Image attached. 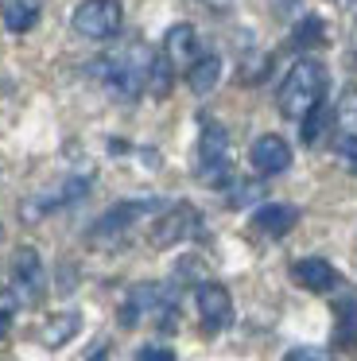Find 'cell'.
Returning <instances> with one entry per match:
<instances>
[{
	"mask_svg": "<svg viewBox=\"0 0 357 361\" xmlns=\"http://www.w3.org/2000/svg\"><path fill=\"white\" fill-rule=\"evenodd\" d=\"M338 152H341V159H346V164L357 171V136H341Z\"/></svg>",
	"mask_w": 357,
	"mask_h": 361,
	"instance_id": "cell-23",
	"label": "cell"
},
{
	"mask_svg": "<svg viewBox=\"0 0 357 361\" xmlns=\"http://www.w3.org/2000/svg\"><path fill=\"white\" fill-rule=\"evenodd\" d=\"M0 16H4V27L16 35L31 32L43 16V0H0Z\"/></svg>",
	"mask_w": 357,
	"mask_h": 361,
	"instance_id": "cell-15",
	"label": "cell"
},
{
	"mask_svg": "<svg viewBox=\"0 0 357 361\" xmlns=\"http://www.w3.org/2000/svg\"><path fill=\"white\" fill-rule=\"evenodd\" d=\"M194 229H198V210L186 206V202H178V206H171V210H163L159 218H155L147 241H152V249H171V245L186 241Z\"/></svg>",
	"mask_w": 357,
	"mask_h": 361,
	"instance_id": "cell-6",
	"label": "cell"
},
{
	"mask_svg": "<svg viewBox=\"0 0 357 361\" xmlns=\"http://www.w3.org/2000/svg\"><path fill=\"white\" fill-rule=\"evenodd\" d=\"M326 97V66L318 59H299L279 82V113L287 121H303L310 109H318Z\"/></svg>",
	"mask_w": 357,
	"mask_h": 361,
	"instance_id": "cell-1",
	"label": "cell"
},
{
	"mask_svg": "<svg viewBox=\"0 0 357 361\" xmlns=\"http://www.w3.org/2000/svg\"><path fill=\"white\" fill-rule=\"evenodd\" d=\"M136 361H175V353H171L167 345H140Z\"/></svg>",
	"mask_w": 357,
	"mask_h": 361,
	"instance_id": "cell-22",
	"label": "cell"
},
{
	"mask_svg": "<svg viewBox=\"0 0 357 361\" xmlns=\"http://www.w3.org/2000/svg\"><path fill=\"white\" fill-rule=\"evenodd\" d=\"M171 59L167 55H152V66H147V82H144V90L152 97H167L171 94V82H175V74H171Z\"/></svg>",
	"mask_w": 357,
	"mask_h": 361,
	"instance_id": "cell-18",
	"label": "cell"
},
{
	"mask_svg": "<svg viewBox=\"0 0 357 361\" xmlns=\"http://www.w3.org/2000/svg\"><path fill=\"white\" fill-rule=\"evenodd\" d=\"M78 330H82V314L78 311H59L51 314V319L43 322V330H39V342L47 345V350H62L66 342H74Z\"/></svg>",
	"mask_w": 357,
	"mask_h": 361,
	"instance_id": "cell-14",
	"label": "cell"
},
{
	"mask_svg": "<svg viewBox=\"0 0 357 361\" xmlns=\"http://www.w3.org/2000/svg\"><path fill=\"white\" fill-rule=\"evenodd\" d=\"M70 24H74V32L82 35V39L105 43L121 32L124 8H121V0H82L74 8V20H70Z\"/></svg>",
	"mask_w": 357,
	"mask_h": 361,
	"instance_id": "cell-4",
	"label": "cell"
},
{
	"mask_svg": "<svg viewBox=\"0 0 357 361\" xmlns=\"http://www.w3.org/2000/svg\"><path fill=\"white\" fill-rule=\"evenodd\" d=\"M322 43H326V24L318 16H307L291 27V47L310 51V47H322Z\"/></svg>",
	"mask_w": 357,
	"mask_h": 361,
	"instance_id": "cell-19",
	"label": "cell"
},
{
	"mask_svg": "<svg viewBox=\"0 0 357 361\" xmlns=\"http://www.w3.org/2000/svg\"><path fill=\"white\" fill-rule=\"evenodd\" d=\"M284 361H322V353H318V350H310V345H299V350H291Z\"/></svg>",
	"mask_w": 357,
	"mask_h": 361,
	"instance_id": "cell-24",
	"label": "cell"
},
{
	"mask_svg": "<svg viewBox=\"0 0 357 361\" xmlns=\"http://www.w3.org/2000/svg\"><path fill=\"white\" fill-rule=\"evenodd\" d=\"M8 330H12V314L0 311V338H8Z\"/></svg>",
	"mask_w": 357,
	"mask_h": 361,
	"instance_id": "cell-25",
	"label": "cell"
},
{
	"mask_svg": "<svg viewBox=\"0 0 357 361\" xmlns=\"http://www.w3.org/2000/svg\"><path fill=\"white\" fill-rule=\"evenodd\" d=\"M334 345H341V350L357 345V299H341L334 307Z\"/></svg>",
	"mask_w": 357,
	"mask_h": 361,
	"instance_id": "cell-17",
	"label": "cell"
},
{
	"mask_svg": "<svg viewBox=\"0 0 357 361\" xmlns=\"http://www.w3.org/2000/svg\"><path fill=\"white\" fill-rule=\"evenodd\" d=\"M12 283H16L20 303H35V299L43 295V260H39V252L31 249V245L16 249V257H12Z\"/></svg>",
	"mask_w": 357,
	"mask_h": 361,
	"instance_id": "cell-9",
	"label": "cell"
},
{
	"mask_svg": "<svg viewBox=\"0 0 357 361\" xmlns=\"http://www.w3.org/2000/svg\"><path fill=\"white\" fill-rule=\"evenodd\" d=\"M206 4H210V8H229L233 0H206Z\"/></svg>",
	"mask_w": 357,
	"mask_h": 361,
	"instance_id": "cell-26",
	"label": "cell"
},
{
	"mask_svg": "<svg viewBox=\"0 0 357 361\" xmlns=\"http://www.w3.org/2000/svg\"><path fill=\"white\" fill-rule=\"evenodd\" d=\"M194 167H198L202 183L206 187H225L233 164H229V133H225L217 121H202V136L198 148H194Z\"/></svg>",
	"mask_w": 357,
	"mask_h": 361,
	"instance_id": "cell-2",
	"label": "cell"
},
{
	"mask_svg": "<svg viewBox=\"0 0 357 361\" xmlns=\"http://www.w3.org/2000/svg\"><path fill=\"white\" fill-rule=\"evenodd\" d=\"M248 164L256 167L260 175H279L291 167V144L284 140V136L276 133H264L253 140V148H248Z\"/></svg>",
	"mask_w": 357,
	"mask_h": 361,
	"instance_id": "cell-10",
	"label": "cell"
},
{
	"mask_svg": "<svg viewBox=\"0 0 357 361\" xmlns=\"http://www.w3.org/2000/svg\"><path fill=\"white\" fill-rule=\"evenodd\" d=\"M295 221H299V210H295V206H287V202H268V206H260V210L253 214V226L260 229V233H268V237L291 233Z\"/></svg>",
	"mask_w": 357,
	"mask_h": 361,
	"instance_id": "cell-13",
	"label": "cell"
},
{
	"mask_svg": "<svg viewBox=\"0 0 357 361\" xmlns=\"http://www.w3.org/2000/svg\"><path fill=\"white\" fill-rule=\"evenodd\" d=\"M163 55L175 66H190L198 59V35H194L190 24H171L167 35H163Z\"/></svg>",
	"mask_w": 357,
	"mask_h": 361,
	"instance_id": "cell-12",
	"label": "cell"
},
{
	"mask_svg": "<svg viewBox=\"0 0 357 361\" xmlns=\"http://www.w3.org/2000/svg\"><path fill=\"white\" fill-rule=\"evenodd\" d=\"M152 210H159V202H152V198H140V202H121V206H113L109 214H101V218L93 221L90 241H93V245H109V241H116V237H124L140 218H144V214H152Z\"/></svg>",
	"mask_w": 357,
	"mask_h": 361,
	"instance_id": "cell-5",
	"label": "cell"
},
{
	"mask_svg": "<svg viewBox=\"0 0 357 361\" xmlns=\"http://www.w3.org/2000/svg\"><path fill=\"white\" fill-rule=\"evenodd\" d=\"M147 66H152L147 47H132V51H124V55L105 59V63L97 66V74L105 78V86L116 90L121 97H136L147 82Z\"/></svg>",
	"mask_w": 357,
	"mask_h": 361,
	"instance_id": "cell-3",
	"label": "cell"
},
{
	"mask_svg": "<svg viewBox=\"0 0 357 361\" xmlns=\"http://www.w3.org/2000/svg\"><path fill=\"white\" fill-rule=\"evenodd\" d=\"M217 82H222V59L217 55H198L190 66H186V86H190L198 97L214 94Z\"/></svg>",
	"mask_w": 357,
	"mask_h": 361,
	"instance_id": "cell-16",
	"label": "cell"
},
{
	"mask_svg": "<svg viewBox=\"0 0 357 361\" xmlns=\"http://www.w3.org/2000/svg\"><path fill=\"white\" fill-rule=\"evenodd\" d=\"M349 109H353V121H357V102H349Z\"/></svg>",
	"mask_w": 357,
	"mask_h": 361,
	"instance_id": "cell-27",
	"label": "cell"
},
{
	"mask_svg": "<svg viewBox=\"0 0 357 361\" xmlns=\"http://www.w3.org/2000/svg\"><path fill=\"white\" fill-rule=\"evenodd\" d=\"M85 190H90V179H85V175H78V179H62V183H54L51 190H39L35 198H28V202L20 206V214H23V221H39V218H47L51 210H59V206L78 202Z\"/></svg>",
	"mask_w": 357,
	"mask_h": 361,
	"instance_id": "cell-7",
	"label": "cell"
},
{
	"mask_svg": "<svg viewBox=\"0 0 357 361\" xmlns=\"http://www.w3.org/2000/svg\"><path fill=\"white\" fill-rule=\"evenodd\" d=\"M194 307H198V319H202V326H206L210 334L225 330V326H229V319H233L229 291H225L222 283H214V280H202L198 288H194Z\"/></svg>",
	"mask_w": 357,
	"mask_h": 361,
	"instance_id": "cell-8",
	"label": "cell"
},
{
	"mask_svg": "<svg viewBox=\"0 0 357 361\" xmlns=\"http://www.w3.org/2000/svg\"><path fill=\"white\" fill-rule=\"evenodd\" d=\"M291 280L299 283V288H307V291H334L341 283V276H338V268L330 264V260H322V257H303V260H295L291 264Z\"/></svg>",
	"mask_w": 357,
	"mask_h": 361,
	"instance_id": "cell-11",
	"label": "cell"
},
{
	"mask_svg": "<svg viewBox=\"0 0 357 361\" xmlns=\"http://www.w3.org/2000/svg\"><path fill=\"white\" fill-rule=\"evenodd\" d=\"M330 128V109L326 105H318V109H310L307 117H303V144H318V136Z\"/></svg>",
	"mask_w": 357,
	"mask_h": 361,
	"instance_id": "cell-20",
	"label": "cell"
},
{
	"mask_svg": "<svg viewBox=\"0 0 357 361\" xmlns=\"http://www.w3.org/2000/svg\"><path fill=\"white\" fill-rule=\"evenodd\" d=\"M268 66H272V59H268V55H253V63H245L241 78H245V82H260L264 74H268Z\"/></svg>",
	"mask_w": 357,
	"mask_h": 361,
	"instance_id": "cell-21",
	"label": "cell"
}]
</instances>
